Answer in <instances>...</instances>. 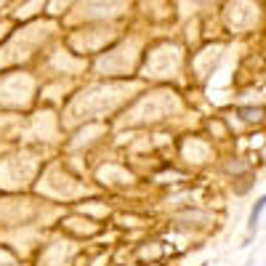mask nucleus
Returning a JSON list of instances; mask_svg holds the SVG:
<instances>
[{"instance_id": "obj_1", "label": "nucleus", "mask_w": 266, "mask_h": 266, "mask_svg": "<svg viewBox=\"0 0 266 266\" xmlns=\"http://www.w3.org/2000/svg\"><path fill=\"white\" fill-rule=\"evenodd\" d=\"M264 208H266V197H261V200L256 202V208H253V213H250V229H256V224H258V218H261Z\"/></svg>"}]
</instances>
